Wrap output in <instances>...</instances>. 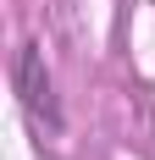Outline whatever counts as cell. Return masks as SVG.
I'll return each instance as SVG.
<instances>
[{"label":"cell","instance_id":"1","mask_svg":"<svg viewBox=\"0 0 155 160\" xmlns=\"http://www.w3.org/2000/svg\"><path fill=\"white\" fill-rule=\"evenodd\" d=\"M17 94H22V105H28V116L39 122V127H61V111H56V88H50V72H45V55H39V44H22L17 50Z\"/></svg>","mask_w":155,"mask_h":160}]
</instances>
